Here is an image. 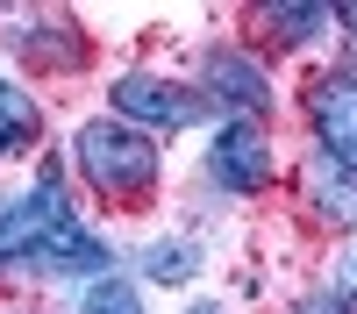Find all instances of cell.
Masks as SVG:
<instances>
[{
	"mask_svg": "<svg viewBox=\"0 0 357 314\" xmlns=\"http://www.w3.org/2000/svg\"><path fill=\"white\" fill-rule=\"evenodd\" d=\"M72 157H79L86 179L100 193H114V200H136V193L158 186V143L143 129H129V122H86L72 136Z\"/></svg>",
	"mask_w": 357,
	"mask_h": 314,
	"instance_id": "1",
	"label": "cell"
},
{
	"mask_svg": "<svg viewBox=\"0 0 357 314\" xmlns=\"http://www.w3.org/2000/svg\"><path fill=\"white\" fill-rule=\"evenodd\" d=\"M307 122L336 179H357V72H321L307 86Z\"/></svg>",
	"mask_w": 357,
	"mask_h": 314,
	"instance_id": "2",
	"label": "cell"
},
{
	"mask_svg": "<svg viewBox=\"0 0 357 314\" xmlns=\"http://www.w3.org/2000/svg\"><path fill=\"white\" fill-rule=\"evenodd\" d=\"M114 107H122L129 129H158V136L200 122V93H193V86L158 79V72H122V79H114Z\"/></svg>",
	"mask_w": 357,
	"mask_h": 314,
	"instance_id": "3",
	"label": "cell"
},
{
	"mask_svg": "<svg viewBox=\"0 0 357 314\" xmlns=\"http://www.w3.org/2000/svg\"><path fill=\"white\" fill-rule=\"evenodd\" d=\"M65 221H72L65 186H57V179H36L15 207H0V265H29V257H36Z\"/></svg>",
	"mask_w": 357,
	"mask_h": 314,
	"instance_id": "4",
	"label": "cell"
},
{
	"mask_svg": "<svg viewBox=\"0 0 357 314\" xmlns=\"http://www.w3.org/2000/svg\"><path fill=\"white\" fill-rule=\"evenodd\" d=\"M207 179H215L222 193H257L264 179H272V143H264V129L257 122L215 129V143H207Z\"/></svg>",
	"mask_w": 357,
	"mask_h": 314,
	"instance_id": "5",
	"label": "cell"
},
{
	"mask_svg": "<svg viewBox=\"0 0 357 314\" xmlns=\"http://www.w3.org/2000/svg\"><path fill=\"white\" fill-rule=\"evenodd\" d=\"M207 93H215V107H236V122H257V107L272 100V79L243 50H215L207 57Z\"/></svg>",
	"mask_w": 357,
	"mask_h": 314,
	"instance_id": "6",
	"label": "cell"
},
{
	"mask_svg": "<svg viewBox=\"0 0 357 314\" xmlns=\"http://www.w3.org/2000/svg\"><path fill=\"white\" fill-rule=\"evenodd\" d=\"M29 272H50V278H107V243L86 221H65L36 257H29Z\"/></svg>",
	"mask_w": 357,
	"mask_h": 314,
	"instance_id": "7",
	"label": "cell"
},
{
	"mask_svg": "<svg viewBox=\"0 0 357 314\" xmlns=\"http://www.w3.org/2000/svg\"><path fill=\"white\" fill-rule=\"evenodd\" d=\"M36 129H43V114H36V100H29L22 86H8V79H0V157H15V150H29V143H36Z\"/></svg>",
	"mask_w": 357,
	"mask_h": 314,
	"instance_id": "8",
	"label": "cell"
},
{
	"mask_svg": "<svg viewBox=\"0 0 357 314\" xmlns=\"http://www.w3.org/2000/svg\"><path fill=\"white\" fill-rule=\"evenodd\" d=\"M143 272H151L158 285H186V278L200 272V250H186V243H151V250H143Z\"/></svg>",
	"mask_w": 357,
	"mask_h": 314,
	"instance_id": "9",
	"label": "cell"
},
{
	"mask_svg": "<svg viewBox=\"0 0 357 314\" xmlns=\"http://www.w3.org/2000/svg\"><path fill=\"white\" fill-rule=\"evenodd\" d=\"M79 314H143V293H136L129 278H100L93 293L79 300Z\"/></svg>",
	"mask_w": 357,
	"mask_h": 314,
	"instance_id": "10",
	"label": "cell"
},
{
	"mask_svg": "<svg viewBox=\"0 0 357 314\" xmlns=\"http://www.w3.org/2000/svg\"><path fill=\"white\" fill-rule=\"evenodd\" d=\"M264 29H279V36H321L329 29V8H264Z\"/></svg>",
	"mask_w": 357,
	"mask_h": 314,
	"instance_id": "11",
	"label": "cell"
},
{
	"mask_svg": "<svg viewBox=\"0 0 357 314\" xmlns=\"http://www.w3.org/2000/svg\"><path fill=\"white\" fill-rule=\"evenodd\" d=\"M343 278H350V300H357V250H350V265H343Z\"/></svg>",
	"mask_w": 357,
	"mask_h": 314,
	"instance_id": "12",
	"label": "cell"
},
{
	"mask_svg": "<svg viewBox=\"0 0 357 314\" xmlns=\"http://www.w3.org/2000/svg\"><path fill=\"white\" fill-rule=\"evenodd\" d=\"M336 22H343V29H350V36H357V8H343V15H336Z\"/></svg>",
	"mask_w": 357,
	"mask_h": 314,
	"instance_id": "13",
	"label": "cell"
},
{
	"mask_svg": "<svg viewBox=\"0 0 357 314\" xmlns=\"http://www.w3.org/2000/svg\"><path fill=\"white\" fill-rule=\"evenodd\" d=\"M193 314H215V307H193Z\"/></svg>",
	"mask_w": 357,
	"mask_h": 314,
	"instance_id": "14",
	"label": "cell"
}]
</instances>
